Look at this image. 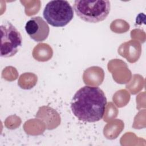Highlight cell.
I'll use <instances>...</instances> for the list:
<instances>
[{"mask_svg":"<svg viewBox=\"0 0 146 146\" xmlns=\"http://www.w3.org/2000/svg\"><path fill=\"white\" fill-rule=\"evenodd\" d=\"M107 98L98 87L84 86L74 94L71 102L72 113L84 122L94 123L101 120L105 112Z\"/></svg>","mask_w":146,"mask_h":146,"instance_id":"1","label":"cell"},{"mask_svg":"<svg viewBox=\"0 0 146 146\" xmlns=\"http://www.w3.org/2000/svg\"><path fill=\"white\" fill-rule=\"evenodd\" d=\"M73 9L77 16L83 21L98 23L107 17L110 11L111 3L108 0H76Z\"/></svg>","mask_w":146,"mask_h":146,"instance_id":"2","label":"cell"},{"mask_svg":"<svg viewBox=\"0 0 146 146\" xmlns=\"http://www.w3.org/2000/svg\"><path fill=\"white\" fill-rule=\"evenodd\" d=\"M43 16L47 23L56 27L66 26L74 17V9L67 1H50L45 6Z\"/></svg>","mask_w":146,"mask_h":146,"instance_id":"3","label":"cell"},{"mask_svg":"<svg viewBox=\"0 0 146 146\" xmlns=\"http://www.w3.org/2000/svg\"><path fill=\"white\" fill-rule=\"evenodd\" d=\"M1 56L8 58L14 56L22 46L21 33L11 22L5 21L1 25Z\"/></svg>","mask_w":146,"mask_h":146,"instance_id":"4","label":"cell"},{"mask_svg":"<svg viewBox=\"0 0 146 146\" xmlns=\"http://www.w3.org/2000/svg\"><path fill=\"white\" fill-rule=\"evenodd\" d=\"M25 30L31 39L37 42L45 40L48 36L50 28L40 17L31 18L25 25Z\"/></svg>","mask_w":146,"mask_h":146,"instance_id":"5","label":"cell"}]
</instances>
